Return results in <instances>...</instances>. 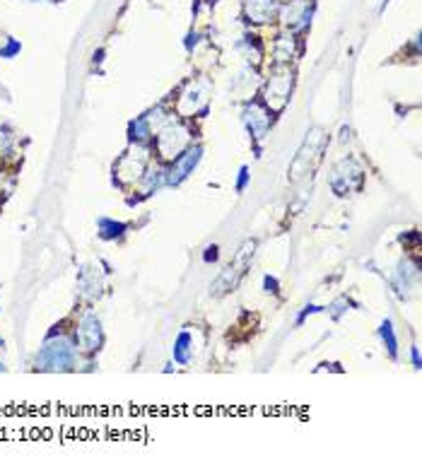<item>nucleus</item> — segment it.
Here are the masks:
<instances>
[{"label": "nucleus", "mask_w": 422, "mask_h": 470, "mask_svg": "<svg viewBox=\"0 0 422 470\" xmlns=\"http://www.w3.org/2000/svg\"><path fill=\"white\" fill-rule=\"evenodd\" d=\"M275 56L280 58V61H287V58L292 56V39L283 37L278 41V46H275Z\"/></svg>", "instance_id": "ddd939ff"}, {"label": "nucleus", "mask_w": 422, "mask_h": 470, "mask_svg": "<svg viewBox=\"0 0 422 470\" xmlns=\"http://www.w3.org/2000/svg\"><path fill=\"white\" fill-rule=\"evenodd\" d=\"M189 140H191V133L186 131L179 121L169 119L160 131H157V150H160L164 160H177L179 152L189 145Z\"/></svg>", "instance_id": "f257e3e1"}, {"label": "nucleus", "mask_w": 422, "mask_h": 470, "mask_svg": "<svg viewBox=\"0 0 422 470\" xmlns=\"http://www.w3.org/2000/svg\"><path fill=\"white\" fill-rule=\"evenodd\" d=\"M131 133H133V138L136 140H145L150 135V128H148V119H140V121H136L131 126Z\"/></svg>", "instance_id": "4468645a"}, {"label": "nucleus", "mask_w": 422, "mask_h": 470, "mask_svg": "<svg viewBox=\"0 0 422 470\" xmlns=\"http://www.w3.org/2000/svg\"><path fill=\"white\" fill-rule=\"evenodd\" d=\"M145 164H148V152L145 150H131L121 162L116 164V174L121 181H136L145 174Z\"/></svg>", "instance_id": "423d86ee"}, {"label": "nucleus", "mask_w": 422, "mask_h": 470, "mask_svg": "<svg viewBox=\"0 0 422 470\" xmlns=\"http://www.w3.org/2000/svg\"><path fill=\"white\" fill-rule=\"evenodd\" d=\"M99 340H102V331H99V321L95 314H87L85 319L80 321V328H78V345L82 350L92 352L97 350Z\"/></svg>", "instance_id": "0eeeda50"}, {"label": "nucleus", "mask_w": 422, "mask_h": 470, "mask_svg": "<svg viewBox=\"0 0 422 470\" xmlns=\"http://www.w3.org/2000/svg\"><path fill=\"white\" fill-rule=\"evenodd\" d=\"M290 90H292V73L290 68H278L273 73L271 82L266 87V102L273 111H280L290 99Z\"/></svg>", "instance_id": "20e7f679"}, {"label": "nucleus", "mask_w": 422, "mask_h": 470, "mask_svg": "<svg viewBox=\"0 0 422 470\" xmlns=\"http://www.w3.org/2000/svg\"><path fill=\"white\" fill-rule=\"evenodd\" d=\"M254 249H256V244H254V242H246V244L242 246V251H239L237 258H234V263L225 270V273L220 275L218 282H215V285H213V292H215V295H225V292H230L232 287L237 285L239 278H242V275H244V270H242V268L249 266L251 256H254Z\"/></svg>", "instance_id": "7ed1b4c3"}, {"label": "nucleus", "mask_w": 422, "mask_h": 470, "mask_svg": "<svg viewBox=\"0 0 422 470\" xmlns=\"http://www.w3.org/2000/svg\"><path fill=\"white\" fill-rule=\"evenodd\" d=\"M8 150H10V135L0 131V155H5Z\"/></svg>", "instance_id": "dca6fc26"}, {"label": "nucleus", "mask_w": 422, "mask_h": 470, "mask_svg": "<svg viewBox=\"0 0 422 470\" xmlns=\"http://www.w3.org/2000/svg\"><path fill=\"white\" fill-rule=\"evenodd\" d=\"M205 104H208V82H193V85L181 94L179 99V114L184 116H193L198 114L201 109H205Z\"/></svg>", "instance_id": "39448f33"}, {"label": "nucleus", "mask_w": 422, "mask_h": 470, "mask_svg": "<svg viewBox=\"0 0 422 470\" xmlns=\"http://www.w3.org/2000/svg\"><path fill=\"white\" fill-rule=\"evenodd\" d=\"M189 345H191V333H181L177 340V348H174V360L181 364L189 362Z\"/></svg>", "instance_id": "f8f14e48"}, {"label": "nucleus", "mask_w": 422, "mask_h": 470, "mask_svg": "<svg viewBox=\"0 0 422 470\" xmlns=\"http://www.w3.org/2000/svg\"><path fill=\"white\" fill-rule=\"evenodd\" d=\"M309 15H312V3L309 0H295V3L287 8V25H295V27H302L307 25Z\"/></svg>", "instance_id": "9b49d317"}, {"label": "nucleus", "mask_w": 422, "mask_h": 470, "mask_svg": "<svg viewBox=\"0 0 422 470\" xmlns=\"http://www.w3.org/2000/svg\"><path fill=\"white\" fill-rule=\"evenodd\" d=\"M37 362L41 364V369H70L75 364V348L66 338L49 340Z\"/></svg>", "instance_id": "f03ea898"}, {"label": "nucleus", "mask_w": 422, "mask_h": 470, "mask_svg": "<svg viewBox=\"0 0 422 470\" xmlns=\"http://www.w3.org/2000/svg\"><path fill=\"white\" fill-rule=\"evenodd\" d=\"M246 176H249V169L242 167V172H239V191H242L244 184H246Z\"/></svg>", "instance_id": "f3484780"}, {"label": "nucleus", "mask_w": 422, "mask_h": 470, "mask_svg": "<svg viewBox=\"0 0 422 470\" xmlns=\"http://www.w3.org/2000/svg\"><path fill=\"white\" fill-rule=\"evenodd\" d=\"M198 157H201V148L189 150L184 157L179 155L177 160H174V169H172V176H169V184H179V181L184 179V176L189 174L193 167H196Z\"/></svg>", "instance_id": "9d476101"}, {"label": "nucleus", "mask_w": 422, "mask_h": 470, "mask_svg": "<svg viewBox=\"0 0 422 470\" xmlns=\"http://www.w3.org/2000/svg\"><path fill=\"white\" fill-rule=\"evenodd\" d=\"M278 13V3L275 0H249L246 3V15L251 22H268Z\"/></svg>", "instance_id": "1a4fd4ad"}, {"label": "nucleus", "mask_w": 422, "mask_h": 470, "mask_svg": "<svg viewBox=\"0 0 422 470\" xmlns=\"http://www.w3.org/2000/svg\"><path fill=\"white\" fill-rule=\"evenodd\" d=\"M382 338L389 343L391 355H396V338H394V328H391L389 321H384V326H382Z\"/></svg>", "instance_id": "2eb2a0df"}, {"label": "nucleus", "mask_w": 422, "mask_h": 470, "mask_svg": "<svg viewBox=\"0 0 422 470\" xmlns=\"http://www.w3.org/2000/svg\"><path fill=\"white\" fill-rule=\"evenodd\" d=\"M244 121L246 126H249V131L256 135V138H263L268 131V126H271V114H268L266 109H261L259 104H251L249 109H246L244 114Z\"/></svg>", "instance_id": "6e6552de"}]
</instances>
